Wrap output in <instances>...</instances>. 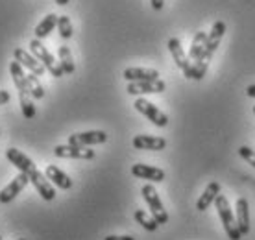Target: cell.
I'll return each mask as SVG.
<instances>
[{"instance_id":"6da1fadb","label":"cell","mask_w":255,"mask_h":240,"mask_svg":"<svg viewBox=\"0 0 255 240\" xmlns=\"http://www.w3.org/2000/svg\"><path fill=\"white\" fill-rule=\"evenodd\" d=\"M215 207L218 211V216H220V220H222V226L226 229V233L230 237L231 240H241V231H239V226H237V220L235 216H233V211L230 207V202H228V198L224 196V194H218L217 200H215Z\"/></svg>"},{"instance_id":"7a4b0ae2","label":"cell","mask_w":255,"mask_h":240,"mask_svg":"<svg viewBox=\"0 0 255 240\" xmlns=\"http://www.w3.org/2000/svg\"><path fill=\"white\" fill-rule=\"evenodd\" d=\"M28 46H30V52H32L33 56L37 57L41 63L45 65V69L50 72L52 76H54V78H61V76H63L65 72H63V69H61L59 61H56V57L52 56L50 52H48V48H46L45 44L41 43V39H37V37L32 39Z\"/></svg>"},{"instance_id":"3957f363","label":"cell","mask_w":255,"mask_h":240,"mask_svg":"<svg viewBox=\"0 0 255 240\" xmlns=\"http://www.w3.org/2000/svg\"><path fill=\"white\" fill-rule=\"evenodd\" d=\"M140 192H142V198H144V202L148 203V207H150V213H152V216L155 218V222L159 224V226H163V224H166L168 222V215H166L165 207H163V203H161L159 200V194H157V190L153 189V185H144L142 189H140Z\"/></svg>"},{"instance_id":"277c9868","label":"cell","mask_w":255,"mask_h":240,"mask_svg":"<svg viewBox=\"0 0 255 240\" xmlns=\"http://www.w3.org/2000/svg\"><path fill=\"white\" fill-rule=\"evenodd\" d=\"M133 106H135V109H137L139 113L144 115V117H146L152 124H155L157 127H165L166 124H168V117H166L161 109L155 108L152 102H148L146 98H137Z\"/></svg>"},{"instance_id":"5b68a950","label":"cell","mask_w":255,"mask_h":240,"mask_svg":"<svg viewBox=\"0 0 255 240\" xmlns=\"http://www.w3.org/2000/svg\"><path fill=\"white\" fill-rule=\"evenodd\" d=\"M28 177H30V183L35 187V190L39 192V196L43 198V200H46V202H52L54 198H56V189H54V185L50 183V179L43 174L41 170H35L30 172L28 174Z\"/></svg>"},{"instance_id":"8992f818","label":"cell","mask_w":255,"mask_h":240,"mask_svg":"<svg viewBox=\"0 0 255 240\" xmlns=\"http://www.w3.org/2000/svg\"><path fill=\"white\" fill-rule=\"evenodd\" d=\"M166 89V83L163 80H150V82H129L128 83V93L133 96L140 95H159Z\"/></svg>"},{"instance_id":"52a82bcc","label":"cell","mask_w":255,"mask_h":240,"mask_svg":"<svg viewBox=\"0 0 255 240\" xmlns=\"http://www.w3.org/2000/svg\"><path fill=\"white\" fill-rule=\"evenodd\" d=\"M54 155L61 159H95V150H89L87 146H74V144H67V146H56L54 148Z\"/></svg>"},{"instance_id":"ba28073f","label":"cell","mask_w":255,"mask_h":240,"mask_svg":"<svg viewBox=\"0 0 255 240\" xmlns=\"http://www.w3.org/2000/svg\"><path fill=\"white\" fill-rule=\"evenodd\" d=\"M108 140V133L95 129V131H83V133H74L69 137V144L74 146H95V144H104Z\"/></svg>"},{"instance_id":"9c48e42d","label":"cell","mask_w":255,"mask_h":240,"mask_svg":"<svg viewBox=\"0 0 255 240\" xmlns=\"http://www.w3.org/2000/svg\"><path fill=\"white\" fill-rule=\"evenodd\" d=\"M13 56H15V59H17L24 69H28V72H33L35 76H43V74H45V70H46L45 65L41 63L32 52H26V50H22V48H15Z\"/></svg>"},{"instance_id":"30bf717a","label":"cell","mask_w":255,"mask_h":240,"mask_svg":"<svg viewBox=\"0 0 255 240\" xmlns=\"http://www.w3.org/2000/svg\"><path fill=\"white\" fill-rule=\"evenodd\" d=\"M28 181H30V177H28V174H24V172H20L19 176L13 177L11 183L6 185L4 189L0 190V203H9L11 200H15L17 194L28 185Z\"/></svg>"},{"instance_id":"8fae6325","label":"cell","mask_w":255,"mask_h":240,"mask_svg":"<svg viewBox=\"0 0 255 240\" xmlns=\"http://www.w3.org/2000/svg\"><path fill=\"white\" fill-rule=\"evenodd\" d=\"M6 157L15 168H19V172H24V174H30V172H33L37 168L32 159L28 157V155H24V153L20 152V150H17V148H7Z\"/></svg>"},{"instance_id":"7c38bea8","label":"cell","mask_w":255,"mask_h":240,"mask_svg":"<svg viewBox=\"0 0 255 240\" xmlns=\"http://www.w3.org/2000/svg\"><path fill=\"white\" fill-rule=\"evenodd\" d=\"M131 174L139 179H146L152 183H161L165 179V172L157 168V166H150V164H133L131 166Z\"/></svg>"},{"instance_id":"4fadbf2b","label":"cell","mask_w":255,"mask_h":240,"mask_svg":"<svg viewBox=\"0 0 255 240\" xmlns=\"http://www.w3.org/2000/svg\"><path fill=\"white\" fill-rule=\"evenodd\" d=\"M168 50H170V54H172L176 65H178L179 69L183 70V74L187 76V72L191 70L192 61L189 59V56H187L185 52H183V48H181V43H179V39L172 37L170 41H168Z\"/></svg>"},{"instance_id":"5bb4252c","label":"cell","mask_w":255,"mask_h":240,"mask_svg":"<svg viewBox=\"0 0 255 240\" xmlns=\"http://www.w3.org/2000/svg\"><path fill=\"white\" fill-rule=\"evenodd\" d=\"M166 140L163 137H153V135H137L133 139V148L137 150H152V152H159L165 150Z\"/></svg>"},{"instance_id":"9a60e30c","label":"cell","mask_w":255,"mask_h":240,"mask_svg":"<svg viewBox=\"0 0 255 240\" xmlns=\"http://www.w3.org/2000/svg\"><path fill=\"white\" fill-rule=\"evenodd\" d=\"M124 78L128 82H150V80H159V72L155 69L129 67V69L124 70Z\"/></svg>"},{"instance_id":"2e32d148","label":"cell","mask_w":255,"mask_h":240,"mask_svg":"<svg viewBox=\"0 0 255 240\" xmlns=\"http://www.w3.org/2000/svg\"><path fill=\"white\" fill-rule=\"evenodd\" d=\"M45 176L48 177V179L52 181V185H56L58 189H63V190L72 189V179H70L61 168L54 166V164H48V166H46Z\"/></svg>"},{"instance_id":"e0dca14e","label":"cell","mask_w":255,"mask_h":240,"mask_svg":"<svg viewBox=\"0 0 255 240\" xmlns=\"http://www.w3.org/2000/svg\"><path fill=\"white\" fill-rule=\"evenodd\" d=\"M9 74H11V80L15 83V87L19 91V95H30V89H28V82H26V74L22 70V65L13 59L9 63Z\"/></svg>"},{"instance_id":"ac0fdd59","label":"cell","mask_w":255,"mask_h":240,"mask_svg":"<svg viewBox=\"0 0 255 240\" xmlns=\"http://www.w3.org/2000/svg\"><path fill=\"white\" fill-rule=\"evenodd\" d=\"M237 213H235V220L237 226H239V231L241 235H248L250 233V207L248 202L244 198H239L237 200Z\"/></svg>"},{"instance_id":"d6986e66","label":"cell","mask_w":255,"mask_h":240,"mask_svg":"<svg viewBox=\"0 0 255 240\" xmlns=\"http://www.w3.org/2000/svg\"><path fill=\"white\" fill-rule=\"evenodd\" d=\"M218 194H220V183H217V181L209 183L207 187H205L204 194H202L200 200L196 202V209L198 211H205V209H209V205L211 203H215V200H217Z\"/></svg>"},{"instance_id":"ffe728a7","label":"cell","mask_w":255,"mask_h":240,"mask_svg":"<svg viewBox=\"0 0 255 240\" xmlns=\"http://www.w3.org/2000/svg\"><path fill=\"white\" fill-rule=\"evenodd\" d=\"M58 26V15H54V13H48L45 19L41 20L37 24V28H35V37L37 39H45L48 33L54 30Z\"/></svg>"},{"instance_id":"44dd1931","label":"cell","mask_w":255,"mask_h":240,"mask_svg":"<svg viewBox=\"0 0 255 240\" xmlns=\"http://www.w3.org/2000/svg\"><path fill=\"white\" fill-rule=\"evenodd\" d=\"M205 41H207V33L205 32H198L192 39L191 50H189V59L191 61H196L198 57L202 56V52L205 48Z\"/></svg>"},{"instance_id":"7402d4cb","label":"cell","mask_w":255,"mask_h":240,"mask_svg":"<svg viewBox=\"0 0 255 240\" xmlns=\"http://www.w3.org/2000/svg\"><path fill=\"white\" fill-rule=\"evenodd\" d=\"M59 65H61V69H63L65 74H72L76 67H74V59H72V52H70L69 46H59Z\"/></svg>"},{"instance_id":"603a6c76","label":"cell","mask_w":255,"mask_h":240,"mask_svg":"<svg viewBox=\"0 0 255 240\" xmlns=\"http://www.w3.org/2000/svg\"><path fill=\"white\" fill-rule=\"evenodd\" d=\"M26 82H28V89H30V95H32L33 98L41 100V98L45 96V89H43V85L39 82V76H35L33 72H28V74H26Z\"/></svg>"},{"instance_id":"cb8c5ba5","label":"cell","mask_w":255,"mask_h":240,"mask_svg":"<svg viewBox=\"0 0 255 240\" xmlns=\"http://www.w3.org/2000/svg\"><path fill=\"white\" fill-rule=\"evenodd\" d=\"M135 220H137V224H140L142 228L146 229V231H155V229L159 228V224L155 222V218L153 216H148L144 211H135Z\"/></svg>"},{"instance_id":"d4e9b609","label":"cell","mask_w":255,"mask_h":240,"mask_svg":"<svg viewBox=\"0 0 255 240\" xmlns=\"http://www.w3.org/2000/svg\"><path fill=\"white\" fill-rule=\"evenodd\" d=\"M19 102H20V109H22V115L24 119L32 120L35 117V106L32 102V95H19Z\"/></svg>"},{"instance_id":"484cf974","label":"cell","mask_w":255,"mask_h":240,"mask_svg":"<svg viewBox=\"0 0 255 240\" xmlns=\"http://www.w3.org/2000/svg\"><path fill=\"white\" fill-rule=\"evenodd\" d=\"M58 32L63 39L72 37L74 30H72V22H70V19L67 17V15H59L58 17Z\"/></svg>"},{"instance_id":"4316f807","label":"cell","mask_w":255,"mask_h":240,"mask_svg":"<svg viewBox=\"0 0 255 240\" xmlns=\"http://www.w3.org/2000/svg\"><path fill=\"white\" fill-rule=\"evenodd\" d=\"M239 155L255 168V152L252 150V148H248V146H241V148H239Z\"/></svg>"},{"instance_id":"83f0119b","label":"cell","mask_w":255,"mask_h":240,"mask_svg":"<svg viewBox=\"0 0 255 240\" xmlns=\"http://www.w3.org/2000/svg\"><path fill=\"white\" fill-rule=\"evenodd\" d=\"M9 100H11V96H9V93H7V91H0V106H4V104H7Z\"/></svg>"},{"instance_id":"f1b7e54d","label":"cell","mask_w":255,"mask_h":240,"mask_svg":"<svg viewBox=\"0 0 255 240\" xmlns=\"http://www.w3.org/2000/svg\"><path fill=\"white\" fill-rule=\"evenodd\" d=\"M150 2H152L153 9H157V11H159V9H163V4H165V0H150Z\"/></svg>"},{"instance_id":"f546056e","label":"cell","mask_w":255,"mask_h":240,"mask_svg":"<svg viewBox=\"0 0 255 240\" xmlns=\"http://www.w3.org/2000/svg\"><path fill=\"white\" fill-rule=\"evenodd\" d=\"M104 240H135L133 237H115V235H111V237H106Z\"/></svg>"},{"instance_id":"4dcf8cb0","label":"cell","mask_w":255,"mask_h":240,"mask_svg":"<svg viewBox=\"0 0 255 240\" xmlns=\"http://www.w3.org/2000/svg\"><path fill=\"white\" fill-rule=\"evenodd\" d=\"M246 95H248L250 98H255V85H250V87L246 89Z\"/></svg>"},{"instance_id":"1f68e13d","label":"cell","mask_w":255,"mask_h":240,"mask_svg":"<svg viewBox=\"0 0 255 240\" xmlns=\"http://www.w3.org/2000/svg\"><path fill=\"white\" fill-rule=\"evenodd\" d=\"M56 4H58V6H67L69 0H56Z\"/></svg>"},{"instance_id":"d6a6232c","label":"cell","mask_w":255,"mask_h":240,"mask_svg":"<svg viewBox=\"0 0 255 240\" xmlns=\"http://www.w3.org/2000/svg\"><path fill=\"white\" fill-rule=\"evenodd\" d=\"M19 240H28V239H19Z\"/></svg>"},{"instance_id":"836d02e7","label":"cell","mask_w":255,"mask_h":240,"mask_svg":"<svg viewBox=\"0 0 255 240\" xmlns=\"http://www.w3.org/2000/svg\"><path fill=\"white\" fill-rule=\"evenodd\" d=\"M254 113H255V106H254Z\"/></svg>"},{"instance_id":"e575fe53","label":"cell","mask_w":255,"mask_h":240,"mask_svg":"<svg viewBox=\"0 0 255 240\" xmlns=\"http://www.w3.org/2000/svg\"><path fill=\"white\" fill-rule=\"evenodd\" d=\"M0 240H2V237H0Z\"/></svg>"}]
</instances>
